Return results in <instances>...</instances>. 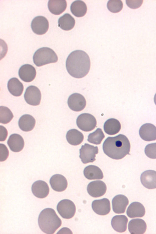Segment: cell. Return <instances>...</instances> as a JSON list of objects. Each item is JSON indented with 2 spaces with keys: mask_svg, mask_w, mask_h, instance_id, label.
Segmentation results:
<instances>
[{
  "mask_svg": "<svg viewBox=\"0 0 156 234\" xmlns=\"http://www.w3.org/2000/svg\"><path fill=\"white\" fill-rule=\"evenodd\" d=\"M121 128V125L119 121L113 118L107 120L104 125L105 132L109 135L116 134L119 132Z\"/></svg>",
  "mask_w": 156,
  "mask_h": 234,
  "instance_id": "cell-27",
  "label": "cell"
},
{
  "mask_svg": "<svg viewBox=\"0 0 156 234\" xmlns=\"http://www.w3.org/2000/svg\"><path fill=\"white\" fill-rule=\"evenodd\" d=\"M105 137V136L102 129L98 128L94 132L89 135L87 141L94 144H99Z\"/></svg>",
  "mask_w": 156,
  "mask_h": 234,
  "instance_id": "cell-31",
  "label": "cell"
},
{
  "mask_svg": "<svg viewBox=\"0 0 156 234\" xmlns=\"http://www.w3.org/2000/svg\"><path fill=\"white\" fill-rule=\"evenodd\" d=\"M123 3L121 0H109L107 6L108 10L113 13H117L121 10L123 8Z\"/></svg>",
  "mask_w": 156,
  "mask_h": 234,
  "instance_id": "cell-33",
  "label": "cell"
},
{
  "mask_svg": "<svg viewBox=\"0 0 156 234\" xmlns=\"http://www.w3.org/2000/svg\"><path fill=\"white\" fill-rule=\"evenodd\" d=\"M67 2L65 0H50L48 3V6L50 12L55 15L62 13L66 9Z\"/></svg>",
  "mask_w": 156,
  "mask_h": 234,
  "instance_id": "cell-23",
  "label": "cell"
},
{
  "mask_svg": "<svg viewBox=\"0 0 156 234\" xmlns=\"http://www.w3.org/2000/svg\"><path fill=\"white\" fill-rule=\"evenodd\" d=\"M36 123L34 118L31 115L26 114L22 115L18 121L20 128L24 132H29L34 128Z\"/></svg>",
  "mask_w": 156,
  "mask_h": 234,
  "instance_id": "cell-24",
  "label": "cell"
},
{
  "mask_svg": "<svg viewBox=\"0 0 156 234\" xmlns=\"http://www.w3.org/2000/svg\"><path fill=\"white\" fill-rule=\"evenodd\" d=\"M33 194L36 197L42 199L48 195L49 188L48 184L45 181L38 180L33 183L31 187Z\"/></svg>",
  "mask_w": 156,
  "mask_h": 234,
  "instance_id": "cell-14",
  "label": "cell"
},
{
  "mask_svg": "<svg viewBox=\"0 0 156 234\" xmlns=\"http://www.w3.org/2000/svg\"><path fill=\"white\" fill-rule=\"evenodd\" d=\"M18 75L21 80L26 82H30L33 80L36 75L35 68L29 64L22 65L19 69Z\"/></svg>",
  "mask_w": 156,
  "mask_h": 234,
  "instance_id": "cell-15",
  "label": "cell"
},
{
  "mask_svg": "<svg viewBox=\"0 0 156 234\" xmlns=\"http://www.w3.org/2000/svg\"><path fill=\"white\" fill-rule=\"evenodd\" d=\"M154 102L155 104L156 105V93L154 95Z\"/></svg>",
  "mask_w": 156,
  "mask_h": 234,
  "instance_id": "cell-39",
  "label": "cell"
},
{
  "mask_svg": "<svg viewBox=\"0 0 156 234\" xmlns=\"http://www.w3.org/2000/svg\"><path fill=\"white\" fill-rule=\"evenodd\" d=\"M69 107L72 110L76 112L83 110L86 105L84 97L78 93L72 94L69 97L67 101Z\"/></svg>",
  "mask_w": 156,
  "mask_h": 234,
  "instance_id": "cell-10",
  "label": "cell"
},
{
  "mask_svg": "<svg viewBox=\"0 0 156 234\" xmlns=\"http://www.w3.org/2000/svg\"><path fill=\"white\" fill-rule=\"evenodd\" d=\"M57 210L62 218L69 219L74 216L76 213V207L72 201L68 199H64L58 203Z\"/></svg>",
  "mask_w": 156,
  "mask_h": 234,
  "instance_id": "cell-5",
  "label": "cell"
},
{
  "mask_svg": "<svg viewBox=\"0 0 156 234\" xmlns=\"http://www.w3.org/2000/svg\"><path fill=\"white\" fill-rule=\"evenodd\" d=\"M7 87L9 92L16 97L20 96L23 91V85L16 78L10 79L8 81Z\"/></svg>",
  "mask_w": 156,
  "mask_h": 234,
  "instance_id": "cell-25",
  "label": "cell"
},
{
  "mask_svg": "<svg viewBox=\"0 0 156 234\" xmlns=\"http://www.w3.org/2000/svg\"><path fill=\"white\" fill-rule=\"evenodd\" d=\"M38 221L40 229L48 234L54 233L62 224L61 220L55 210L49 208L44 209L41 212Z\"/></svg>",
  "mask_w": 156,
  "mask_h": 234,
  "instance_id": "cell-3",
  "label": "cell"
},
{
  "mask_svg": "<svg viewBox=\"0 0 156 234\" xmlns=\"http://www.w3.org/2000/svg\"><path fill=\"white\" fill-rule=\"evenodd\" d=\"M10 150L14 152H19L23 149L24 142L23 137L17 134H13L9 137L7 142Z\"/></svg>",
  "mask_w": 156,
  "mask_h": 234,
  "instance_id": "cell-20",
  "label": "cell"
},
{
  "mask_svg": "<svg viewBox=\"0 0 156 234\" xmlns=\"http://www.w3.org/2000/svg\"><path fill=\"white\" fill-rule=\"evenodd\" d=\"M145 213V210L144 206L137 202L131 203L126 211L127 215L130 218L142 217L144 216Z\"/></svg>",
  "mask_w": 156,
  "mask_h": 234,
  "instance_id": "cell-21",
  "label": "cell"
},
{
  "mask_svg": "<svg viewBox=\"0 0 156 234\" xmlns=\"http://www.w3.org/2000/svg\"><path fill=\"white\" fill-rule=\"evenodd\" d=\"M41 94L37 87L31 85L26 89L24 94V98L27 103L32 106L40 104L41 99Z\"/></svg>",
  "mask_w": 156,
  "mask_h": 234,
  "instance_id": "cell-8",
  "label": "cell"
},
{
  "mask_svg": "<svg viewBox=\"0 0 156 234\" xmlns=\"http://www.w3.org/2000/svg\"><path fill=\"white\" fill-rule=\"evenodd\" d=\"M70 232L71 233H72V232L70 230V229H69L68 228H62L61 229H60V230H59L57 233H58L59 232Z\"/></svg>",
  "mask_w": 156,
  "mask_h": 234,
  "instance_id": "cell-38",
  "label": "cell"
},
{
  "mask_svg": "<svg viewBox=\"0 0 156 234\" xmlns=\"http://www.w3.org/2000/svg\"><path fill=\"white\" fill-rule=\"evenodd\" d=\"M140 180L142 184L149 189L156 188V171L148 170L144 172L141 174Z\"/></svg>",
  "mask_w": 156,
  "mask_h": 234,
  "instance_id": "cell-16",
  "label": "cell"
},
{
  "mask_svg": "<svg viewBox=\"0 0 156 234\" xmlns=\"http://www.w3.org/2000/svg\"><path fill=\"white\" fill-rule=\"evenodd\" d=\"M91 206L93 211L97 214L101 215L108 214L111 210L110 202L108 199L106 198L93 201Z\"/></svg>",
  "mask_w": 156,
  "mask_h": 234,
  "instance_id": "cell-12",
  "label": "cell"
},
{
  "mask_svg": "<svg viewBox=\"0 0 156 234\" xmlns=\"http://www.w3.org/2000/svg\"><path fill=\"white\" fill-rule=\"evenodd\" d=\"M90 61L88 54L85 51L77 50L72 52L66 61V67L68 73L75 78H81L88 73Z\"/></svg>",
  "mask_w": 156,
  "mask_h": 234,
  "instance_id": "cell-1",
  "label": "cell"
},
{
  "mask_svg": "<svg viewBox=\"0 0 156 234\" xmlns=\"http://www.w3.org/2000/svg\"><path fill=\"white\" fill-rule=\"evenodd\" d=\"M49 27L48 20L45 17L39 16L35 17L32 20L31 27L32 31L38 35H42L48 31Z\"/></svg>",
  "mask_w": 156,
  "mask_h": 234,
  "instance_id": "cell-9",
  "label": "cell"
},
{
  "mask_svg": "<svg viewBox=\"0 0 156 234\" xmlns=\"http://www.w3.org/2000/svg\"><path fill=\"white\" fill-rule=\"evenodd\" d=\"M14 116L11 110L7 107L1 106L0 107V122L7 124L12 119Z\"/></svg>",
  "mask_w": 156,
  "mask_h": 234,
  "instance_id": "cell-32",
  "label": "cell"
},
{
  "mask_svg": "<svg viewBox=\"0 0 156 234\" xmlns=\"http://www.w3.org/2000/svg\"><path fill=\"white\" fill-rule=\"evenodd\" d=\"M7 136L8 132L6 128L3 126L0 125V141H5L6 139Z\"/></svg>",
  "mask_w": 156,
  "mask_h": 234,
  "instance_id": "cell-37",
  "label": "cell"
},
{
  "mask_svg": "<svg viewBox=\"0 0 156 234\" xmlns=\"http://www.w3.org/2000/svg\"><path fill=\"white\" fill-rule=\"evenodd\" d=\"M128 219L124 215H117L114 216L111 221V224L114 230L119 232H125L127 228Z\"/></svg>",
  "mask_w": 156,
  "mask_h": 234,
  "instance_id": "cell-22",
  "label": "cell"
},
{
  "mask_svg": "<svg viewBox=\"0 0 156 234\" xmlns=\"http://www.w3.org/2000/svg\"><path fill=\"white\" fill-rule=\"evenodd\" d=\"M146 228V224L141 219H133L128 223V229L131 234H143L145 232Z\"/></svg>",
  "mask_w": 156,
  "mask_h": 234,
  "instance_id": "cell-19",
  "label": "cell"
},
{
  "mask_svg": "<svg viewBox=\"0 0 156 234\" xmlns=\"http://www.w3.org/2000/svg\"><path fill=\"white\" fill-rule=\"evenodd\" d=\"M9 155V151L6 146L0 144V161L3 162L7 159Z\"/></svg>",
  "mask_w": 156,
  "mask_h": 234,
  "instance_id": "cell-35",
  "label": "cell"
},
{
  "mask_svg": "<svg viewBox=\"0 0 156 234\" xmlns=\"http://www.w3.org/2000/svg\"><path fill=\"white\" fill-rule=\"evenodd\" d=\"M58 26L65 31L73 29L75 25L74 18L69 14L66 13L60 17L58 20Z\"/></svg>",
  "mask_w": 156,
  "mask_h": 234,
  "instance_id": "cell-29",
  "label": "cell"
},
{
  "mask_svg": "<svg viewBox=\"0 0 156 234\" xmlns=\"http://www.w3.org/2000/svg\"><path fill=\"white\" fill-rule=\"evenodd\" d=\"M34 64L37 67L57 62L58 57L56 53L51 48L43 47L37 50L33 56Z\"/></svg>",
  "mask_w": 156,
  "mask_h": 234,
  "instance_id": "cell-4",
  "label": "cell"
},
{
  "mask_svg": "<svg viewBox=\"0 0 156 234\" xmlns=\"http://www.w3.org/2000/svg\"><path fill=\"white\" fill-rule=\"evenodd\" d=\"M139 134L140 137L144 141L155 140L156 139V127L151 123L145 124L140 128Z\"/></svg>",
  "mask_w": 156,
  "mask_h": 234,
  "instance_id": "cell-13",
  "label": "cell"
},
{
  "mask_svg": "<svg viewBox=\"0 0 156 234\" xmlns=\"http://www.w3.org/2000/svg\"><path fill=\"white\" fill-rule=\"evenodd\" d=\"M49 183L52 188L58 192L62 191L66 189L68 182L66 178L63 175L56 174L50 178Z\"/></svg>",
  "mask_w": 156,
  "mask_h": 234,
  "instance_id": "cell-18",
  "label": "cell"
},
{
  "mask_svg": "<svg viewBox=\"0 0 156 234\" xmlns=\"http://www.w3.org/2000/svg\"><path fill=\"white\" fill-rule=\"evenodd\" d=\"M85 177L88 179L99 180L103 178V174L101 170L98 167L90 165L86 167L83 170Z\"/></svg>",
  "mask_w": 156,
  "mask_h": 234,
  "instance_id": "cell-26",
  "label": "cell"
},
{
  "mask_svg": "<svg viewBox=\"0 0 156 234\" xmlns=\"http://www.w3.org/2000/svg\"><path fill=\"white\" fill-rule=\"evenodd\" d=\"M66 139L70 144L76 146L80 144L83 142L84 136L81 132L77 129H73L67 132Z\"/></svg>",
  "mask_w": 156,
  "mask_h": 234,
  "instance_id": "cell-30",
  "label": "cell"
},
{
  "mask_svg": "<svg viewBox=\"0 0 156 234\" xmlns=\"http://www.w3.org/2000/svg\"><path fill=\"white\" fill-rule=\"evenodd\" d=\"M70 9L72 13L75 17H80L86 14L87 7L85 3L81 0H76L71 4Z\"/></svg>",
  "mask_w": 156,
  "mask_h": 234,
  "instance_id": "cell-28",
  "label": "cell"
},
{
  "mask_svg": "<svg viewBox=\"0 0 156 234\" xmlns=\"http://www.w3.org/2000/svg\"><path fill=\"white\" fill-rule=\"evenodd\" d=\"M130 148L129 141L125 136L120 134L114 137H109L103 144L104 153L114 159H120L129 154Z\"/></svg>",
  "mask_w": 156,
  "mask_h": 234,
  "instance_id": "cell-2",
  "label": "cell"
},
{
  "mask_svg": "<svg viewBox=\"0 0 156 234\" xmlns=\"http://www.w3.org/2000/svg\"><path fill=\"white\" fill-rule=\"evenodd\" d=\"M146 155L151 159H156V143L147 145L144 150Z\"/></svg>",
  "mask_w": 156,
  "mask_h": 234,
  "instance_id": "cell-34",
  "label": "cell"
},
{
  "mask_svg": "<svg viewBox=\"0 0 156 234\" xmlns=\"http://www.w3.org/2000/svg\"><path fill=\"white\" fill-rule=\"evenodd\" d=\"M107 187L105 183L101 180H95L90 182L88 185L87 190L91 196L97 198L104 195L105 193Z\"/></svg>",
  "mask_w": 156,
  "mask_h": 234,
  "instance_id": "cell-11",
  "label": "cell"
},
{
  "mask_svg": "<svg viewBox=\"0 0 156 234\" xmlns=\"http://www.w3.org/2000/svg\"><path fill=\"white\" fill-rule=\"evenodd\" d=\"M76 123L78 127L82 130L89 132L96 127L97 121L95 117L89 113H83L77 117Z\"/></svg>",
  "mask_w": 156,
  "mask_h": 234,
  "instance_id": "cell-6",
  "label": "cell"
},
{
  "mask_svg": "<svg viewBox=\"0 0 156 234\" xmlns=\"http://www.w3.org/2000/svg\"><path fill=\"white\" fill-rule=\"evenodd\" d=\"M98 152V147L85 143L80 149L79 157L84 164L93 162L95 160L96 154Z\"/></svg>",
  "mask_w": 156,
  "mask_h": 234,
  "instance_id": "cell-7",
  "label": "cell"
},
{
  "mask_svg": "<svg viewBox=\"0 0 156 234\" xmlns=\"http://www.w3.org/2000/svg\"><path fill=\"white\" fill-rule=\"evenodd\" d=\"M143 0H126V3L129 8L136 9L140 7L143 3Z\"/></svg>",
  "mask_w": 156,
  "mask_h": 234,
  "instance_id": "cell-36",
  "label": "cell"
},
{
  "mask_svg": "<svg viewBox=\"0 0 156 234\" xmlns=\"http://www.w3.org/2000/svg\"><path fill=\"white\" fill-rule=\"evenodd\" d=\"M128 204L129 200L126 196L123 195H117L112 201L113 211L118 214L123 213Z\"/></svg>",
  "mask_w": 156,
  "mask_h": 234,
  "instance_id": "cell-17",
  "label": "cell"
}]
</instances>
